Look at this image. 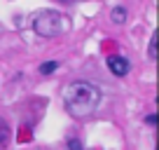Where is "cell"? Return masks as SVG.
Segmentation results:
<instances>
[{"mask_svg":"<svg viewBox=\"0 0 159 150\" xmlns=\"http://www.w3.org/2000/svg\"><path fill=\"white\" fill-rule=\"evenodd\" d=\"M70 28V19L56 10H42L33 16V30L40 38H59Z\"/></svg>","mask_w":159,"mask_h":150,"instance_id":"7a4b0ae2","label":"cell"},{"mask_svg":"<svg viewBox=\"0 0 159 150\" xmlns=\"http://www.w3.org/2000/svg\"><path fill=\"white\" fill-rule=\"evenodd\" d=\"M150 59H157V38L152 35V40H150Z\"/></svg>","mask_w":159,"mask_h":150,"instance_id":"8992f818","label":"cell"},{"mask_svg":"<svg viewBox=\"0 0 159 150\" xmlns=\"http://www.w3.org/2000/svg\"><path fill=\"white\" fill-rule=\"evenodd\" d=\"M68 148H70V150H84V148H82V143H80L77 138H70V141H68Z\"/></svg>","mask_w":159,"mask_h":150,"instance_id":"52a82bcc","label":"cell"},{"mask_svg":"<svg viewBox=\"0 0 159 150\" xmlns=\"http://www.w3.org/2000/svg\"><path fill=\"white\" fill-rule=\"evenodd\" d=\"M7 136H10V129H7V127L2 124V122H0V141H5Z\"/></svg>","mask_w":159,"mask_h":150,"instance_id":"ba28073f","label":"cell"},{"mask_svg":"<svg viewBox=\"0 0 159 150\" xmlns=\"http://www.w3.org/2000/svg\"><path fill=\"white\" fill-rule=\"evenodd\" d=\"M108 68H110V73L112 75H117V77H124L126 73H129V59H126V56H119V54H110L108 59Z\"/></svg>","mask_w":159,"mask_h":150,"instance_id":"3957f363","label":"cell"},{"mask_svg":"<svg viewBox=\"0 0 159 150\" xmlns=\"http://www.w3.org/2000/svg\"><path fill=\"white\" fill-rule=\"evenodd\" d=\"M145 122H148V124H157V115H148Z\"/></svg>","mask_w":159,"mask_h":150,"instance_id":"9c48e42d","label":"cell"},{"mask_svg":"<svg viewBox=\"0 0 159 150\" xmlns=\"http://www.w3.org/2000/svg\"><path fill=\"white\" fill-rule=\"evenodd\" d=\"M110 19H112L115 24H122V21L126 19V10L124 7H115V10L110 12Z\"/></svg>","mask_w":159,"mask_h":150,"instance_id":"277c9868","label":"cell"},{"mask_svg":"<svg viewBox=\"0 0 159 150\" xmlns=\"http://www.w3.org/2000/svg\"><path fill=\"white\" fill-rule=\"evenodd\" d=\"M56 68H59V63H56V61H47V63L40 66V73H42V75H49V73H54Z\"/></svg>","mask_w":159,"mask_h":150,"instance_id":"5b68a950","label":"cell"},{"mask_svg":"<svg viewBox=\"0 0 159 150\" xmlns=\"http://www.w3.org/2000/svg\"><path fill=\"white\" fill-rule=\"evenodd\" d=\"M63 105L75 120L91 117L101 105V89L87 80H75L63 89Z\"/></svg>","mask_w":159,"mask_h":150,"instance_id":"6da1fadb","label":"cell"},{"mask_svg":"<svg viewBox=\"0 0 159 150\" xmlns=\"http://www.w3.org/2000/svg\"><path fill=\"white\" fill-rule=\"evenodd\" d=\"M66 2H73V0H66Z\"/></svg>","mask_w":159,"mask_h":150,"instance_id":"30bf717a","label":"cell"}]
</instances>
